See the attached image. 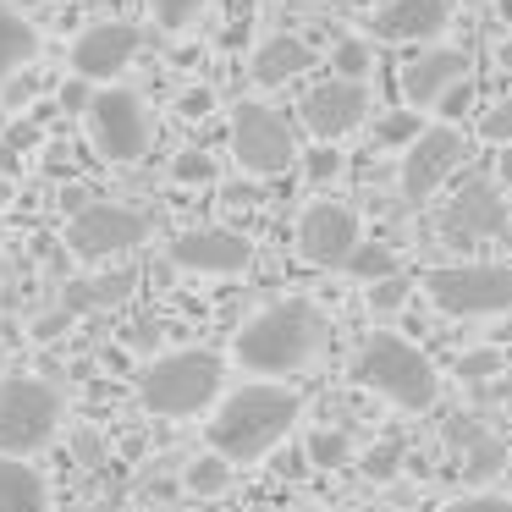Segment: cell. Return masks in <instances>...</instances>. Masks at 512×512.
<instances>
[{
	"instance_id": "cell-1",
	"label": "cell",
	"mask_w": 512,
	"mask_h": 512,
	"mask_svg": "<svg viewBox=\"0 0 512 512\" xmlns=\"http://www.w3.org/2000/svg\"><path fill=\"white\" fill-rule=\"evenodd\" d=\"M298 413H303V402L287 386H270V380L237 386L221 402V413L210 419V452H221L226 463H259V457L276 452L292 435Z\"/></svg>"
},
{
	"instance_id": "cell-2",
	"label": "cell",
	"mask_w": 512,
	"mask_h": 512,
	"mask_svg": "<svg viewBox=\"0 0 512 512\" xmlns=\"http://www.w3.org/2000/svg\"><path fill=\"white\" fill-rule=\"evenodd\" d=\"M320 342H325L320 309H314L309 298H287V303H270L265 314H254V320L237 331L232 353L248 375L270 380V375H287V369L309 364Z\"/></svg>"
},
{
	"instance_id": "cell-3",
	"label": "cell",
	"mask_w": 512,
	"mask_h": 512,
	"mask_svg": "<svg viewBox=\"0 0 512 512\" xmlns=\"http://www.w3.org/2000/svg\"><path fill=\"white\" fill-rule=\"evenodd\" d=\"M353 380L369 386V391H380L386 402H397L402 413H424L435 397H441V375H435V364L397 331L364 336L358 364H353Z\"/></svg>"
},
{
	"instance_id": "cell-4",
	"label": "cell",
	"mask_w": 512,
	"mask_h": 512,
	"mask_svg": "<svg viewBox=\"0 0 512 512\" xmlns=\"http://www.w3.org/2000/svg\"><path fill=\"white\" fill-rule=\"evenodd\" d=\"M221 358L204 353V347H182V353H166L144 369L138 380V397H144L149 413L160 419H193L204 413L215 397H221Z\"/></svg>"
},
{
	"instance_id": "cell-5",
	"label": "cell",
	"mask_w": 512,
	"mask_h": 512,
	"mask_svg": "<svg viewBox=\"0 0 512 512\" xmlns=\"http://www.w3.org/2000/svg\"><path fill=\"white\" fill-rule=\"evenodd\" d=\"M424 292L452 320H496L512 309V265H441L424 276Z\"/></svg>"
},
{
	"instance_id": "cell-6",
	"label": "cell",
	"mask_w": 512,
	"mask_h": 512,
	"mask_svg": "<svg viewBox=\"0 0 512 512\" xmlns=\"http://www.w3.org/2000/svg\"><path fill=\"white\" fill-rule=\"evenodd\" d=\"M61 430V391L50 380L12 375L0 380V452L28 457Z\"/></svg>"
},
{
	"instance_id": "cell-7",
	"label": "cell",
	"mask_w": 512,
	"mask_h": 512,
	"mask_svg": "<svg viewBox=\"0 0 512 512\" xmlns=\"http://www.w3.org/2000/svg\"><path fill=\"white\" fill-rule=\"evenodd\" d=\"M232 155H237V166L254 171V177H281V171H292V160H298V138H292L287 116H276L259 100H243L232 111Z\"/></svg>"
},
{
	"instance_id": "cell-8",
	"label": "cell",
	"mask_w": 512,
	"mask_h": 512,
	"mask_svg": "<svg viewBox=\"0 0 512 512\" xmlns=\"http://www.w3.org/2000/svg\"><path fill=\"white\" fill-rule=\"evenodd\" d=\"M144 237H149V215L133 210V204H78L72 221H67V248L83 265L127 254V248H138Z\"/></svg>"
},
{
	"instance_id": "cell-9",
	"label": "cell",
	"mask_w": 512,
	"mask_h": 512,
	"mask_svg": "<svg viewBox=\"0 0 512 512\" xmlns=\"http://www.w3.org/2000/svg\"><path fill=\"white\" fill-rule=\"evenodd\" d=\"M89 133H94V149L116 166H133L144 160L149 149V116H144V100L133 89H100L89 100Z\"/></svg>"
},
{
	"instance_id": "cell-10",
	"label": "cell",
	"mask_w": 512,
	"mask_h": 512,
	"mask_svg": "<svg viewBox=\"0 0 512 512\" xmlns=\"http://www.w3.org/2000/svg\"><path fill=\"white\" fill-rule=\"evenodd\" d=\"M457 166H463V133H457L452 122L424 127V133L408 144V155H402V193H408L413 204L435 199L441 182L452 177Z\"/></svg>"
},
{
	"instance_id": "cell-11",
	"label": "cell",
	"mask_w": 512,
	"mask_h": 512,
	"mask_svg": "<svg viewBox=\"0 0 512 512\" xmlns=\"http://www.w3.org/2000/svg\"><path fill=\"white\" fill-rule=\"evenodd\" d=\"M441 232H446V243H457V248H474V243H485V237H501L507 232V199H501V188L490 177H468L463 188L446 199Z\"/></svg>"
},
{
	"instance_id": "cell-12",
	"label": "cell",
	"mask_w": 512,
	"mask_h": 512,
	"mask_svg": "<svg viewBox=\"0 0 512 512\" xmlns=\"http://www.w3.org/2000/svg\"><path fill=\"white\" fill-rule=\"evenodd\" d=\"M171 265L193 270V276H243L254 265V243L243 232H226V226H199V232H182L171 243Z\"/></svg>"
},
{
	"instance_id": "cell-13",
	"label": "cell",
	"mask_w": 512,
	"mask_h": 512,
	"mask_svg": "<svg viewBox=\"0 0 512 512\" xmlns=\"http://www.w3.org/2000/svg\"><path fill=\"white\" fill-rule=\"evenodd\" d=\"M133 56H138V28L133 23H94L72 39V78L111 83L127 72Z\"/></svg>"
},
{
	"instance_id": "cell-14",
	"label": "cell",
	"mask_w": 512,
	"mask_h": 512,
	"mask_svg": "<svg viewBox=\"0 0 512 512\" xmlns=\"http://www.w3.org/2000/svg\"><path fill=\"white\" fill-rule=\"evenodd\" d=\"M353 243H358V215L347 204L320 199L298 215V248L309 265H342L353 254Z\"/></svg>"
},
{
	"instance_id": "cell-15",
	"label": "cell",
	"mask_w": 512,
	"mask_h": 512,
	"mask_svg": "<svg viewBox=\"0 0 512 512\" xmlns=\"http://www.w3.org/2000/svg\"><path fill=\"white\" fill-rule=\"evenodd\" d=\"M364 116H369V89L358 78H331L303 100V122H309V133L325 138V144L342 138V133H353Z\"/></svg>"
},
{
	"instance_id": "cell-16",
	"label": "cell",
	"mask_w": 512,
	"mask_h": 512,
	"mask_svg": "<svg viewBox=\"0 0 512 512\" xmlns=\"http://www.w3.org/2000/svg\"><path fill=\"white\" fill-rule=\"evenodd\" d=\"M463 78H468V50H452V45L419 50V56L402 67V100H408L413 111H435V100Z\"/></svg>"
},
{
	"instance_id": "cell-17",
	"label": "cell",
	"mask_w": 512,
	"mask_h": 512,
	"mask_svg": "<svg viewBox=\"0 0 512 512\" xmlns=\"http://www.w3.org/2000/svg\"><path fill=\"white\" fill-rule=\"evenodd\" d=\"M452 23V0H386L369 28L375 39H435Z\"/></svg>"
},
{
	"instance_id": "cell-18",
	"label": "cell",
	"mask_w": 512,
	"mask_h": 512,
	"mask_svg": "<svg viewBox=\"0 0 512 512\" xmlns=\"http://www.w3.org/2000/svg\"><path fill=\"white\" fill-rule=\"evenodd\" d=\"M248 72H254L259 89H281V83H292L298 72H309V45H303L298 34H276L254 50Z\"/></svg>"
},
{
	"instance_id": "cell-19",
	"label": "cell",
	"mask_w": 512,
	"mask_h": 512,
	"mask_svg": "<svg viewBox=\"0 0 512 512\" xmlns=\"http://www.w3.org/2000/svg\"><path fill=\"white\" fill-rule=\"evenodd\" d=\"M0 512H45V479L28 457L0 452Z\"/></svg>"
},
{
	"instance_id": "cell-20",
	"label": "cell",
	"mask_w": 512,
	"mask_h": 512,
	"mask_svg": "<svg viewBox=\"0 0 512 512\" xmlns=\"http://www.w3.org/2000/svg\"><path fill=\"white\" fill-rule=\"evenodd\" d=\"M39 56V34L23 12H12L6 0H0V83H12L28 61Z\"/></svg>"
},
{
	"instance_id": "cell-21",
	"label": "cell",
	"mask_w": 512,
	"mask_h": 512,
	"mask_svg": "<svg viewBox=\"0 0 512 512\" xmlns=\"http://www.w3.org/2000/svg\"><path fill=\"white\" fill-rule=\"evenodd\" d=\"M133 292V276H105V281H78V287H67V298H61V309L67 314H83V309H105V303L127 298Z\"/></svg>"
},
{
	"instance_id": "cell-22",
	"label": "cell",
	"mask_w": 512,
	"mask_h": 512,
	"mask_svg": "<svg viewBox=\"0 0 512 512\" xmlns=\"http://www.w3.org/2000/svg\"><path fill=\"white\" fill-rule=\"evenodd\" d=\"M336 270H347L353 281H380V276H397L402 259L391 254V248H380V243H353V254H347Z\"/></svg>"
},
{
	"instance_id": "cell-23",
	"label": "cell",
	"mask_w": 512,
	"mask_h": 512,
	"mask_svg": "<svg viewBox=\"0 0 512 512\" xmlns=\"http://www.w3.org/2000/svg\"><path fill=\"white\" fill-rule=\"evenodd\" d=\"M419 133H424V116L413 111V105H408V111H391V116H380V122H375V144H380V149H408Z\"/></svg>"
},
{
	"instance_id": "cell-24",
	"label": "cell",
	"mask_w": 512,
	"mask_h": 512,
	"mask_svg": "<svg viewBox=\"0 0 512 512\" xmlns=\"http://www.w3.org/2000/svg\"><path fill=\"white\" fill-rule=\"evenodd\" d=\"M303 457H309L314 468H342L347 457H353V446H347L342 430H309V441H303Z\"/></svg>"
},
{
	"instance_id": "cell-25",
	"label": "cell",
	"mask_w": 512,
	"mask_h": 512,
	"mask_svg": "<svg viewBox=\"0 0 512 512\" xmlns=\"http://www.w3.org/2000/svg\"><path fill=\"white\" fill-rule=\"evenodd\" d=\"M226 474H232V463H226L221 452H210V457H199V463H188V490L193 496H215V490H226Z\"/></svg>"
},
{
	"instance_id": "cell-26",
	"label": "cell",
	"mask_w": 512,
	"mask_h": 512,
	"mask_svg": "<svg viewBox=\"0 0 512 512\" xmlns=\"http://www.w3.org/2000/svg\"><path fill=\"white\" fill-rule=\"evenodd\" d=\"M210 0H149V12H155V23L166 28V34H177V28H188L193 17L204 12Z\"/></svg>"
},
{
	"instance_id": "cell-27",
	"label": "cell",
	"mask_w": 512,
	"mask_h": 512,
	"mask_svg": "<svg viewBox=\"0 0 512 512\" xmlns=\"http://www.w3.org/2000/svg\"><path fill=\"white\" fill-rule=\"evenodd\" d=\"M171 177H177V182H188V188H204V182H210V177H221V171H215V160H210V155L188 149V155H177V160H171Z\"/></svg>"
},
{
	"instance_id": "cell-28",
	"label": "cell",
	"mask_w": 512,
	"mask_h": 512,
	"mask_svg": "<svg viewBox=\"0 0 512 512\" xmlns=\"http://www.w3.org/2000/svg\"><path fill=\"white\" fill-rule=\"evenodd\" d=\"M336 78H369V45H358V39H342L336 45Z\"/></svg>"
},
{
	"instance_id": "cell-29",
	"label": "cell",
	"mask_w": 512,
	"mask_h": 512,
	"mask_svg": "<svg viewBox=\"0 0 512 512\" xmlns=\"http://www.w3.org/2000/svg\"><path fill=\"white\" fill-rule=\"evenodd\" d=\"M463 446H468V479L496 474V468H501V446L490 441V435H474V441H463Z\"/></svg>"
},
{
	"instance_id": "cell-30",
	"label": "cell",
	"mask_w": 512,
	"mask_h": 512,
	"mask_svg": "<svg viewBox=\"0 0 512 512\" xmlns=\"http://www.w3.org/2000/svg\"><path fill=\"white\" fill-rule=\"evenodd\" d=\"M369 298H375V309H397V303H408V281H402V270L397 276L369 281Z\"/></svg>"
},
{
	"instance_id": "cell-31",
	"label": "cell",
	"mask_w": 512,
	"mask_h": 512,
	"mask_svg": "<svg viewBox=\"0 0 512 512\" xmlns=\"http://www.w3.org/2000/svg\"><path fill=\"white\" fill-rule=\"evenodd\" d=\"M397 463H402V446L397 441H380L375 452L364 457V474L369 479H386V474H397Z\"/></svg>"
},
{
	"instance_id": "cell-32",
	"label": "cell",
	"mask_w": 512,
	"mask_h": 512,
	"mask_svg": "<svg viewBox=\"0 0 512 512\" xmlns=\"http://www.w3.org/2000/svg\"><path fill=\"white\" fill-rule=\"evenodd\" d=\"M496 369H501V353H496V347H479V353H468L463 358V364H457V375H463V380H479V375H496Z\"/></svg>"
},
{
	"instance_id": "cell-33",
	"label": "cell",
	"mask_w": 512,
	"mask_h": 512,
	"mask_svg": "<svg viewBox=\"0 0 512 512\" xmlns=\"http://www.w3.org/2000/svg\"><path fill=\"white\" fill-rule=\"evenodd\" d=\"M441 512H512V501H507V496H490V490H485V496H457V501H446Z\"/></svg>"
},
{
	"instance_id": "cell-34",
	"label": "cell",
	"mask_w": 512,
	"mask_h": 512,
	"mask_svg": "<svg viewBox=\"0 0 512 512\" xmlns=\"http://www.w3.org/2000/svg\"><path fill=\"white\" fill-rule=\"evenodd\" d=\"M485 138H490V144H512V94L485 116Z\"/></svg>"
},
{
	"instance_id": "cell-35",
	"label": "cell",
	"mask_w": 512,
	"mask_h": 512,
	"mask_svg": "<svg viewBox=\"0 0 512 512\" xmlns=\"http://www.w3.org/2000/svg\"><path fill=\"white\" fill-rule=\"evenodd\" d=\"M468 100H474V89H468V78L463 83H452V89L435 100V111H441V122H452V116H463L468 111Z\"/></svg>"
},
{
	"instance_id": "cell-36",
	"label": "cell",
	"mask_w": 512,
	"mask_h": 512,
	"mask_svg": "<svg viewBox=\"0 0 512 512\" xmlns=\"http://www.w3.org/2000/svg\"><path fill=\"white\" fill-rule=\"evenodd\" d=\"M89 100H94V94H89V78H72V83H61V105H67L72 116H78V111H89Z\"/></svg>"
},
{
	"instance_id": "cell-37",
	"label": "cell",
	"mask_w": 512,
	"mask_h": 512,
	"mask_svg": "<svg viewBox=\"0 0 512 512\" xmlns=\"http://www.w3.org/2000/svg\"><path fill=\"white\" fill-rule=\"evenodd\" d=\"M336 166H342V155H336V149H314V155H309V177L314 182L336 177Z\"/></svg>"
},
{
	"instance_id": "cell-38",
	"label": "cell",
	"mask_w": 512,
	"mask_h": 512,
	"mask_svg": "<svg viewBox=\"0 0 512 512\" xmlns=\"http://www.w3.org/2000/svg\"><path fill=\"white\" fill-rule=\"evenodd\" d=\"M496 397H501V408H507V413H512V369H507V375H501V386H496Z\"/></svg>"
},
{
	"instance_id": "cell-39",
	"label": "cell",
	"mask_w": 512,
	"mask_h": 512,
	"mask_svg": "<svg viewBox=\"0 0 512 512\" xmlns=\"http://www.w3.org/2000/svg\"><path fill=\"white\" fill-rule=\"evenodd\" d=\"M496 61H501V72H512V34H507V45L496 50Z\"/></svg>"
},
{
	"instance_id": "cell-40",
	"label": "cell",
	"mask_w": 512,
	"mask_h": 512,
	"mask_svg": "<svg viewBox=\"0 0 512 512\" xmlns=\"http://www.w3.org/2000/svg\"><path fill=\"white\" fill-rule=\"evenodd\" d=\"M501 17H507V23H512V0H501Z\"/></svg>"
},
{
	"instance_id": "cell-41",
	"label": "cell",
	"mask_w": 512,
	"mask_h": 512,
	"mask_svg": "<svg viewBox=\"0 0 512 512\" xmlns=\"http://www.w3.org/2000/svg\"><path fill=\"white\" fill-rule=\"evenodd\" d=\"M303 512H331V507H303Z\"/></svg>"
}]
</instances>
